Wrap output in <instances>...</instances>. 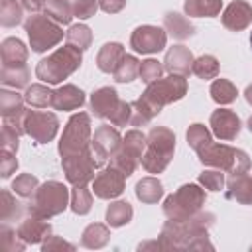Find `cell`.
I'll use <instances>...</instances> for the list:
<instances>
[{"label":"cell","instance_id":"obj_1","mask_svg":"<svg viewBox=\"0 0 252 252\" xmlns=\"http://www.w3.org/2000/svg\"><path fill=\"white\" fill-rule=\"evenodd\" d=\"M83 63V51L65 43L35 65V77L45 85H59L71 77Z\"/></svg>","mask_w":252,"mask_h":252},{"label":"cell","instance_id":"obj_2","mask_svg":"<svg viewBox=\"0 0 252 252\" xmlns=\"http://www.w3.org/2000/svg\"><path fill=\"white\" fill-rule=\"evenodd\" d=\"M175 152V134L165 126H152L148 132V144L142 154V167L148 173H163Z\"/></svg>","mask_w":252,"mask_h":252},{"label":"cell","instance_id":"obj_3","mask_svg":"<svg viewBox=\"0 0 252 252\" xmlns=\"http://www.w3.org/2000/svg\"><path fill=\"white\" fill-rule=\"evenodd\" d=\"M199 161L205 167H215L222 169L228 175H242L250 169V158L244 150L232 148L228 144H207L197 152Z\"/></svg>","mask_w":252,"mask_h":252},{"label":"cell","instance_id":"obj_4","mask_svg":"<svg viewBox=\"0 0 252 252\" xmlns=\"http://www.w3.org/2000/svg\"><path fill=\"white\" fill-rule=\"evenodd\" d=\"M163 250H213L209 232H195L185 220L167 219L158 236Z\"/></svg>","mask_w":252,"mask_h":252},{"label":"cell","instance_id":"obj_5","mask_svg":"<svg viewBox=\"0 0 252 252\" xmlns=\"http://www.w3.org/2000/svg\"><path fill=\"white\" fill-rule=\"evenodd\" d=\"M69 205H71L69 187L61 181L49 179L37 187V191L32 197V203L28 207V213L43 217V219H51V217L61 215Z\"/></svg>","mask_w":252,"mask_h":252},{"label":"cell","instance_id":"obj_6","mask_svg":"<svg viewBox=\"0 0 252 252\" xmlns=\"http://www.w3.org/2000/svg\"><path fill=\"white\" fill-rule=\"evenodd\" d=\"M24 30L28 33L30 47L35 53H43V51L59 45L63 41V35L67 33V32H63L61 24L55 22L45 12H35L32 16H28L24 22Z\"/></svg>","mask_w":252,"mask_h":252},{"label":"cell","instance_id":"obj_7","mask_svg":"<svg viewBox=\"0 0 252 252\" xmlns=\"http://www.w3.org/2000/svg\"><path fill=\"white\" fill-rule=\"evenodd\" d=\"M207 201L205 187L199 183H183L175 193L167 195L163 201V215L171 220H187L197 211L203 209Z\"/></svg>","mask_w":252,"mask_h":252},{"label":"cell","instance_id":"obj_8","mask_svg":"<svg viewBox=\"0 0 252 252\" xmlns=\"http://www.w3.org/2000/svg\"><path fill=\"white\" fill-rule=\"evenodd\" d=\"M187 94V79L181 75H169L161 77L146 87L140 100L158 116L163 106L181 100Z\"/></svg>","mask_w":252,"mask_h":252},{"label":"cell","instance_id":"obj_9","mask_svg":"<svg viewBox=\"0 0 252 252\" xmlns=\"http://www.w3.org/2000/svg\"><path fill=\"white\" fill-rule=\"evenodd\" d=\"M91 138H93L91 114L89 112H75V114H71V118L67 120L65 128H63V134H61L59 144H57V152L61 158L85 152L91 148Z\"/></svg>","mask_w":252,"mask_h":252},{"label":"cell","instance_id":"obj_10","mask_svg":"<svg viewBox=\"0 0 252 252\" xmlns=\"http://www.w3.org/2000/svg\"><path fill=\"white\" fill-rule=\"evenodd\" d=\"M24 128L26 136H30L35 144H47L57 136L59 130V118L53 112L47 110H33L26 108L24 112Z\"/></svg>","mask_w":252,"mask_h":252},{"label":"cell","instance_id":"obj_11","mask_svg":"<svg viewBox=\"0 0 252 252\" xmlns=\"http://www.w3.org/2000/svg\"><path fill=\"white\" fill-rule=\"evenodd\" d=\"M61 167H63L65 179L71 185H89L94 179V171L98 169L91 148L85 152L73 154V156H63Z\"/></svg>","mask_w":252,"mask_h":252},{"label":"cell","instance_id":"obj_12","mask_svg":"<svg viewBox=\"0 0 252 252\" xmlns=\"http://www.w3.org/2000/svg\"><path fill=\"white\" fill-rule=\"evenodd\" d=\"M120 146H122V136L116 130V126H110V124L98 126L91 138V152L94 156L96 167L100 169Z\"/></svg>","mask_w":252,"mask_h":252},{"label":"cell","instance_id":"obj_13","mask_svg":"<svg viewBox=\"0 0 252 252\" xmlns=\"http://www.w3.org/2000/svg\"><path fill=\"white\" fill-rule=\"evenodd\" d=\"M165 43H167V32L163 28L152 26V24L138 26L130 35V47L142 55L158 53L165 47Z\"/></svg>","mask_w":252,"mask_h":252},{"label":"cell","instance_id":"obj_14","mask_svg":"<svg viewBox=\"0 0 252 252\" xmlns=\"http://www.w3.org/2000/svg\"><path fill=\"white\" fill-rule=\"evenodd\" d=\"M124 185H126V175L122 171H118L116 167L108 165L94 175L91 189H93L94 197L104 199V201H112L124 193Z\"/></svg>","mask_w":252,"mask_h":252},{"label":"cell","instance_id":"obj_15","mask_svg":"<svg viewBox=\"0 0 252 252\" xmlns=\"http://www.w3.org/2000/svg\"><path fill=\"white\" fill-rule=\"evenodd\" d=\"M209 126H211L213 136H217L220 142H232L240 134L242 122H240V118H238V114L234 110H230V108H217V110L211 112Z\"/></svg>","mask_w":252,"mask_h":252},{"label":"cell","instance_id":"obj_16","mask_svg":"<svg viewBox=\"0 0 252 252\" xmlns=\"http://www.w3.org/2000/svg\"><path fill=\"white\" fill-rule=\"evenodd\" d=\"M120 100L122 98L118 96L114 87H100V89L91 93V98H89L91 114L100 118V120H110V116L118 108Z\"/></svg>","mask_w":252,"mask_h":252},{"label":"cell","instance_id":"obj_17","mask_svg":"<svg viewBox=\"0 0 252 252\" xmlns=\"http://www.w3.org/2000/svg\"><path fill=\"white\" fill-rule=\"evenodd\" d=\"M16 230H18V236L26 244H41L43 240H47L51 236L49 219H43L37 215H30V217L22 219V222L18 224Z\"/></svg>","mask_w":252,"mask_h":252},{"label":"cell","instance_id":"obj_18","mask_svg":"<svg viewBox=\"0 0 252 252\" xmlns=\"http://www.w3.org/2000/svg\"><path fill=\"white\" fill-rule=\"evenodd\" d=\"M252 24V6L244 0H232L222 12V26L230 32H242Z\"/></svg>","mask_w":252,"mask_h":252},{"label":"cell","instance_id":"obj_19","mask_svg":"<svg viewBox=\"0 0 252 252\" xmlns=\"http://www.w3.org/2000/svg\"><path fill=\"white\" fill-rule=\"evenodd\" d=\"M193 53L189 47L185 45H173L167 49L165 59H163V67L169 75H181L187 77L189 73H193Z\"/></svg>","mask_w":252,"mask_h":252},{"label":"cell","instance_id":"obj_20","mask_svg":"<svg viewBox=\"0 0 252 252\" xmlns=\"http://www.w3.org/2000/svg\"><path fill=\"white\" fill-rule=\"evenodd\" d=\"M85 104V93L73 83H65L59 89L53 91V106L55 110H77Z\"/></svg>","mask_w":252,"mask_h":252},{"label":"cell","instance_id":"obj_21","mask_svg":"<svg viewBox=\"0 0 252 252\" xmlns=\"http://www.w3.org/2000/svg\"><path fill=\"white\" fill-rule=\"evenodd\" d=\"M224 195L228 201H234L238 205H252V175H230Z\"/></svg>","mask_w":252,"mask_h":252},{"label":"cell","instance_id":"obj_22","mask_svg":"<svg viewBox=\"0 0 252 252\" xmlns=\"http://www.w3.org/2000/svg\"><path fill=\"white\" fill-rule=\"evenodd\" d=\"M126 57V49L122 43L118 41H108L104 43L98 53H96V67L102 73H114L116 67L120 65V61Z\"/></svg>","mask_w":252,"mask_h":252},{"label":"cell","instance_id":"obj_23","mask_svg":"<svg viewBox=\"0 0 252 252\" xmlns=\"http://www.w3.org/2000/svg\"><path fill=\"white\" fill-rule=\"evenodd\" d=\"M163 30L167 32V35H171L177 41H183L195 35V26L189 22V18L177 12H167L163 16Z\"/></svg>","mask_w":252,"mask_h":252},{"label":"cell","instance_id":"obj_24","mask_svg":"<svg viewBox=\"0 0 252 252\" xmlns=\"http://www.w3.org/2000/svg\"><path fill=\"white\" fill-rule=\"evenodd\" d=\"M2 65H26L28 61V47L18 37H6L0 45Z\"/></svg>","mask_w":252,"mask_h":252},{"label":"cell","instance_id":"obj_25","mask_svg":"<svg viewBox=\"0 0 252 252\" xmlns=\"http://www.w3.org/2000/svg\"><path fill=\"white\" fill-rule=\"evenodd\" d=\"M108 240H110V228L108 224H102V222H91L81 234V246L91 250L104 248Z\"/></svg>","mask_w":252,"mask_h":252},{"label":"cell","instance_id":"obj_26","mask_svg":"<svg viewBox=\"0 0 252 252\" xmlns=\"http://www.w3.org/2000/svg\"><path fill=\"white\" fill-rule=\"evenodd\" d=\"M136 197L138 201L146 203V205H154L158 203L161 197H163V185L158 177L154 175H148V177H142L138 183H136Z\"/></svg>","mask_w":252,"mask_h":252},{"label":"cell","instance_id":"obj_27","mask_svg":"<svg viewBox=\"0 0 252 252\" xmlns=\"http://www.w3.org/2000/svg\"><path fill=\"white\" fill-rule=\"evenodd\" d=\"M222 10V0H185L183 12L189 18H215Z\"/></svg>","mask_w":252,"mask_h":252},{"label":"cell","instance_id":"obj_28","mask_svg":"<svg viewBox=\"0 0 252 252\" xmlns=\"http://www.w3.org/2000/svg\"><path fill=\"white\" fill-rule=\"evenodd\" d=\"M134 217V209L128 201H112L108 207H106V224L110 228H120L124 224H128Z\"/></svg>","mask_w":252,"mask_h":252},{"label":"cell","instance_id":"obj_29","mask_svg":"<svg viewBox=\"0 0 252 252\" xmlns=\"http://www.w3.org/2000/svg\"><path fill=\"white\" fill-rule=\"evenodd\" d=\"M0 81L4 87H12V89L30 87V69L28 65H2Z\"/></svg>","mask_w":252,"mask_h":252},{"label":"cell","instance_id":"obj_30","mask_svg":"<svg viewBox=\"0 0 252 252\" xmlns=\"http://www.w3.org/2000/svg\"><path fill=\"white\" fill-rule=\"evenodd\" d=\"M24 98H26V104H30L32 108H49V106H53V91L43 83H33L30 87H26Z\"/></svg>","mask_w":252,"mask_h":252},{"label":"cell","instance_id":"obj_31","mask_svg":"<svg viewBox=\"0 0 252 252\" xmlns=\"http://www.w3.org/2000/svg\"><path fill=\"white\" fill-rule=\"evenodd\" d=\"M209 94H211V98L217 104L224 106V104H230V102L236 100L238 91H236V85L232 81H228V79H215L211 83V87H209Z\"/></svg>","mask_w":252,"mask_h":252},{"label":"cell","instance_id":"obj_32","mask_svg":"<svg viewBox=\"0 0 252 252\" xmlns=\"http://www.w3.org/2000/svg\"><path fill=\"white\" fill-rule=\"evenodd\" d=\"M140 156H136L134 152H130L126 146H120L112 156H110V165L112 167H116L118 171H122L126 177H130L134 171H136V167L140 165Z\"/></svg>","mask_w":252,"mask_h":252},{"label":"cell","instance_id":"obj_33","mask_svg":"<svg viewBox=\"0 0 252 252\" xmlns=\"http://www.w3.org/2000/svg\"><path fill=\"white\" fill-rule=\"evenodd\" d=\"M24 104H26V98H24V94L16 93V89L14 91H10V89L0 91V114H2V118L22 114L26 110Z\"/></svg>","mask_w":252,"mask_h":252},{"label":"cell","instance_id":"obj_34","mask_svg":"<svg viewBox=\"0 0 252 252\" xmlns=\"http://www.w3.org/2000/svg\"><path fill=\"white\" fill-rule=\"evenodd\" d=\"M65 39L69 45L77 47L79 51H85L93 43V32L87 24H73V26H69V30L65 33Z\"/></svg>","mask_w":252,"mask_h":252},{"label":"cell","instance_id":"obj_35","mask_svg":"<svg viewBox=\"0 0 252 252\" xmlns=\"http://www.w3.org/2000/svg\"><path fill=\"white\" fill-rule=\"evenodd\" d=\"M140 63L142 61L136 55H128L126 53V57L120 61V65L112 73L114 81L116 83H132V81H136L140 77Z\"/></svg>","mask_w":252,"mask_h":252},{"label":"cell","instance_id":"obj_36","mask_svg":"<svg viewBox=\"0 0 252 252\" xmlns=\"http://www.w3.org/2000/svg\"><path fill=\"white\" fill-rule=\"evenodd\" d=\"M69 207L75 215H87L93 209V189H89L87 185H73Z\"/></svg>","mask_w":252,"mask_h":252},{"label":"cell","instance_id":"obj_37","mask_svg":"<svg viewBox=\"0 0 252 252\" xmlns=\"http://www.w3.org/2000/svg\"><path fill=\"white\" fill-rule=\"evenodd\" d=\"M24 6L20 0H0V24L4 28H14L22 24Z\"/></svg>","mask_w":252,"mask_h":252},{"label":"cell","instance_id":"obj_38","mask_svg":"<svg viewBox=\"0 0 252 252\" xmlns=\"http://www.w3.org/2000/svg\"><path fill=\"white\" fill-rule=\"evenodd\" d=\"M45 14H49L55 22L63 24H71L73 16V0H45Z\"/></svg>","mask_w":252,"mask_h":252},{"label":"cell","instance_id":"obj_39","mask_svg":"<svg viewBox=\"0 0 252 252\" xmlns=\"http://www.w3.org/2000/svg\"><path fill=\"white\" fill-rule=\"evenodd\" d=\"M219 59L211 53H205L201 57H197L193 61V75H197L199 79L203 81H209V79H217L219 77Z\"/></svg>","mask_w":252,"mask_h":252},{"label":"cell","instance_id":"obj_40","mask_svg":"<svg viewBox=\"0 0 252 252\" xmlns=\"http://www.w3.org/2000/svg\"><path fill=\"white\" fill-rule=\"evenodd\" d=\"M185 140H187L189 148H193L195 152H199L201 148H205L207 144L213 142V132H211L205 124L195 122V124H191V126L187 128V132H185Z\"/></svg>","mask_w":252,"mask_h":252},{"label":"cell","instance_id":"obj_41","mask_svg":"<svg viewBox=\"0 0 252 252\" xmlns=\"http://www.w3.org/2000/svg\"><path fill=\"white\" fill-rule=\"evenodd\" d=\"M37 187H39V181H37V177L32 175V173H20V175H16V179H14L12 185H10V189H12L18 197H22V199H32V197L35 195Z\"/></svg>","mask_w":252,"mask_h":252},{"label":"cell","instance_id":"obj_42","mask_svg":"<svg viewBox=\"0 0 252 252\" xmlns=\"http://www.w3.org/2000/svg\"><path fill=\"white\" fill-rule=\"evenodd\" d=\"M197 183H199V185H203L207 191H213V193L220 191V189L226 185L222 169H215V167H211V169H205L203 173H199V179H197Z\"/></svg>","mask_w":252,"mask_h":252},{"label":"cell","instance_id":"obj_43","mask_svg":"<svg viewBox=\"0 0 252 252\" xmlns=\"http://www.w3.org/2000/svg\"><path fill=\"white\" fill-rule=\"evenodd\" d=\"M14 191L4 189L2 191V222H10L22 217V205L16 201V197L12 195Z\"/></svg>","mask_w":252,"mask_h":252},{"label":"cell","instance_id":"obj_44","mask_svg":"<svg viewBox=\"0 0 252 252\" xmlns=\"http://www.w3.org/2000/svg\"><path fill=\"white\" fill-rule=\"evenodd\" d=\"M0 242H2V248L8 252H22L26 248V242L18 236V230H12L8 222H2L0 226Z\"/></svg>","mask_w":252,"mask_h":252},{"label":"cell","instance_id":"obj_45","mask_svg":"<svg viewBox=\"0 0 252 252\" xmlns=\"http://www.w3.org/2000/svg\"><path fill=\"white\" fill-rule=\"evenodd\" d=\"M163 71H165V67L158 61V59H144L142 63H140V79L146 83V85H150V83H154V81H158V79H161L163 77Z\"/></svg>","mask_w":252,"mask_h":252},{"label":"cell","instance_id":"obj_46","mask_svg":"<svg viewBox=\"0 0 252 252\" xmlns=\"http://www.w3.org/2000/svg\"><path fill=\"white\" fill-rule=\"evenodd\" d=\"M130 104H132V118H130V124H132V126H146V124H150L152 118L156 116L140 98L134 100V102H130Z\"/></svg>","mask_w":252,"mask_h":252},{"label":"cell","instance_id":"obj_47","mask_svg":"<svg viewBox=\"0 0 252 252\" xmlns=\"http://www.w3.org/2000/svg\"><path fill=\"white\" fill-rule=\"evenodd\" d=\"M98 8V0H73V16L79 20L93 18Z\"/></svg>","mask_w":252,"mask_h":252},{"label":"cell","instance_id":"obj_48","mask_svg":"<svg viewBox=\"0 0 252 252\" xmlns=\"http://www.w3.org/2000/svg\"><path fill=\"white\" fill-rule=\"evenodd\" d=\"M18 169V159H16V152L2 148L0 152V177L8 179L12 173H16Z\"/></svg>","mask_w":252,"mask_h":252},{"label":"cell","instance_id":"obj_49","mask_svg":"<svg viewBox=\"0 0 252 252\" xmlns=\"http://www.w3.org/2000/svg\"><path fill=\"white\" fill-rule=\"evenodd\" d=\"M130 118H132V104L126 100H120L118 108L110 116V124L112 126H126V124H130Z\"/></svg>","mask_w":252,"mask_h":252},{"label":"cell","instance_id":"obj_50","mask_svg":"<svg viewBox=\"0 0 252 252\" xmlns=\"http://www.w3.org/2000/svg\"><path fill=\"white\" fill-rule=\"evenodd\" d=\"M0 142H2V148L12 150V152H18V146H20V134H18L12 126L2 124V136H0Z\"/></svg>","mask_w":252,"mask_h":252},{"label":"cell","instance_id":"obj_51","mask_svg":"<svg viewBox=\"0 0 252 252\" xmlns=\"http://www.w3.org/2000/svg\"><path fill=\"white\" fill-rule=\"evenodd\" d=\"M41 250L43 252H51V250H69V252H73L75 250V244H71L69 240H65L61 236L51 234L47 240L41 242Z\"/></svg>","mask_w":252,"mask_h":252},{"label":"cell","instance_id":"obj_52","mask_svg":"<svg viewBox=\"0 0 252 252\" xmlns=\"http://www.w3.org/2000/svg\"><path fill=\"white\" fill-rule=\"evenodd\" d=\"M98 6L106 14H118L126 6V0H98Z\"/></svg>","mask_w":252,"mask_h":252},{"label":"cell","instance_id":"obj_53","mask_svg":"<svg viewBox=\"0 0 252 252\" xmlns=\"http://www.w3.org/2000/svg\"><path fill=\"white\" fill-rule=\"evenodd\" d=\"M20 4H22L24 10H28L30 14H35V12L45 10V0H20Z\"/></svg>","mask_w":252,"mask_h":252},{"label":"cell","instance_id":"obj_54","mask_svg":"<svg viewBox=\"0 0 252 252\" xmlns=\"http://www.w3.org/2000/svg\"><path fill=\"white\" fill-rule=\"evenodd\" d=\"M148 248H158V250H163L159 240H148V242H140L138 244V250H148Z\"/></svg>","mask_w":252,"mask_h":252},{"label":"cell","instance_id":"obj_55","mask_svg":"<svg viewBox=\"0 0 252 252\" xmlns=\"http://www.w3.org/2000/svg\"><path fill=\"white\" fill-rule=\"evenodd\" d=\"M244 98H246V102L252 106V83H250V85L244 89Z\"/></svg>","mask_w":252,"mask_h":252},{"label":"cell","instance_id":"obj_56","mask_svg":"<svg viewBox=\"0 0 252 252\" xmlns=\"http://www.w3.org/2000/svg\"><path fill=\"white\" fill-rule=\"evenodd\" d=\"M246 126H248V130L252 132V114H250V118H248V122H246Z\"/></svg>","mask_w":252,"mask_h":252},{"label":"cell","instance_id":"obj_57","mask_svg":"<svg viewBox=\"0 0 252 252\" xmlns=\"http://www.w3.org/2000/svg\"><path fill=\"white\" fill-rule=\"evenodd\" d=\"M250 47H252V32H250Z\"/></svg>","mask_w":252,"mask_h":252},{"label":"cell","instance_id":"obj_58","mask_svg":"<svg viewBox=\"0 0 252 252\" xmlns=\"http://www.w3.org/2000/svg\"><path fill=\"white\" fill-rule=\"evenodd\" d=\"M250 250H252V246H250Z\"/></svg>","mask_w":252,"mask_h":252}]
</instances>
